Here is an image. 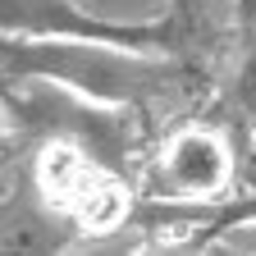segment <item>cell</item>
<instances>
[{"label":"cell","instance_id":"6da1fadb","mask_svg":"<svg viewBox=\"0 0 256 256\" xmlns=\"http://www.w3.org/2000/svg\"><path fill=\"white\" fill-rule=\"evenodd\" d=\"M0 74L10 82H50L110 110H170L192 92V69L178 50L114 37L0 32Z\"/></svg>","mask_w":256,"mask_h":256},{"label":"cell","instance_id":"7a4b0ae2","mask_svg":"<svg viewBox=\"0 0 256 256\" xmlns=\"http://www.w3.org/2000/svg\"><path fill=\"white\" fill-rule=\"evenodd\" d=\"M234 183V138L215 124H183L156 151V188L178 202H220Z\"/></svg>","mask_w":256,"mask_h":256},{"label":"cell","instance_id":"3957f363","mask_svg":"<svg viewBox=\"0 0 256 256\" xmlns=\"http://www.w3.org/2000/svg\"><path fill=\"white\" fill-rule=\"evenodd\" d=\"M220 96H224V110L234 119L256 124V0H242V28H238L229 78H224Z\"/></svg>","mask_w":256,"mask_h":256},{"label":"cell","instance_id":"277c9868","mask_svg":"<svg viewBox=\"0 0 256 256\" xmlns=\"http://www.w3.org/2000/svg\"><path fill=\"white\" fill-rule=\"evenodd\" d=\"M74 5L119 28H160L174 14V0H74Z\"/></svg>","mask_w":256,"mask_h":256},{"label":"cell","instance_id":"5b68a950","mask_svg":"<svg viewBox=\"0 0 256 256\" xmlns=\"http://www.w3.org/2000/svg\"><path fill=\"white\" fill-rule=\"evenodd\" d=\"M229 238H220V247H242V252H256V215L252 220H238L224 229Z\"/></svg>","mask_w":256,"mask_h":256},{"label":"cell","instance_id":"8992f818","mask_svg":"<svg viewBox=\"0 0 256 256\" xmlns=\"http://www.w3.org/2000/svg\"><path fill=\"white\" fill-rule=\"evenodd\" d=\"M5 124H10V119H5V110H0V138H5Z\"/></svg>","mask_w":256,"mask_h":256}]
</instances>
